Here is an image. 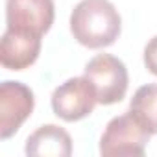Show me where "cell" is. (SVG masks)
I'll return each mask as SVG.
<instances>
[{"label": "cell", "instance_id": "cell-3", "mask_svg": "<svg viewBox=\"0 0 157 157\" xmlns=\"http://www.w3.org/2000/svg\"><path fill=\"white\" fill-rule=\"evenodd\" d=\"M150 133L140 126L131 111L115 117L105 126L100 139V153L104 157H135L144 155Z\"/></svg>", "mask_w": 157, "mask_h": 157}, {"label": "cell", "instance_id": "cell-2", "mask_svg": "<svg viewBox=\"0 0 157 157\" xmlns=\"http://www.w3.org/2000/svg\"><path fill=\"white\" fill-rule=\"evenodd\" d=\"M83 76L93 83L98 96V104L102 105L118 104L128 93V68L122 59L111 54H98L89 59L83 68Z\"/></svg>", "mask_w": 157, "mask_h": 157}, {"label": "cell", "instance_id": "cell-1", "mask_svg": "<svg viewBox=\"0 0 157 157\" xmlns=\"http://www.w3.org/2000/svg\"><path fill=\"white\" fill-rule=\"evenodd\" d=\"M70 32L78 43L87 48H105L118 39L122 19L109 0H82L72 10Z\"/></svg>", "mask_w": 157, "mask_h": 157}, {"label": "cell", "instance_id": "cell-8", "mask_svg": "<svg viewBox=\"0 0 157 157\" xmlns=\"http://www.w3.org/2000/svg\"><path fill=\"white\" fill-rule=\"evenodd\" d=\"M24 151L30 157H68L72 155V139L63 128L44 124L28 137Z\"/></svg>", "mask_w": 157, "mask_h": 157}, {"label": "cell", "instance_id": "cell-10", "mask_svg": "<svg viewBox=\"0 0 157 157\" xmlns=\"http://www.w3.org/2000/svg\"><path fill=\"white\" fill-rule=\"evenodd\" d=\"M144 65L153 76H157V35L151 37L144 46Z\"/></svg>", "mask_w": 157, "mask_h": 157}, {"label": "cell", "instance_id": "cell-9", "mask_svg": "<svg viewBox=\"0 0 157 157\" xmlns=\"http://www.w3.org/2000/svg\"><path fill=\"white\" fill-rule=\"evenodd\" d=\"M129 111L150 135H157V83L139 87L129 102Z\"/></svg>", "mask_w": 157, "mask_h": 157}, {"label": "cell", "instance_id": "cell-6", "mask_svg": "<svg viewBox=\"0 0 157 157\" xmlns=\"http://www.w3.org/2000/svg\"><path fill=\"white\" fill-rule=\"evenodd\" d=\"M41 46V33L21 28H6L0 41V63L8 70H24L37 61Z\"/></svg>", "mask_w": 157, "mask_h": 157}, {"label": "cell", "instance_id": "cell-4", "mask_svg": "<svg viewBox=\"0 0 157 157\" xmlns=\"http://www.w3.org/2000/svg\"><path fill=\"white\" fill-rule=\"evenodd\" d=\"M96 104V91L85 76L70 78L52 93V109L65 122H78L89 117Z\"/></svg>", "mask_w": 157, "mask_h": 157}, {"label": "cell", "instance_id": "cell-5", "mask_svg": "<svg viewBox=\"0 0 157 157\" xmlns=\"http://www.w3.org/2000/svg\"><path fill=\"white\" fill-rule=\"evenodd\" d=\"M35 105L33 91L21 83L6 80L0 85V139L13 137L26 118L32 115Z\"/></svg>", "mask_w": 157, "mask_h": 157}, {"label": "cell", "instance_id": "cell-7", "mask_svg": "<svg viewBox=\"0 0 157 157\" xmlns=\"http://www.w3.org/2000/svg\"><path fill=\"white\" fill-rule=\"evenodd\" d=\"M54 0H6V28L44 35L54 24Z\"/></svg>", "mask_w": 157, "mask_h": 157}]
</instances>
